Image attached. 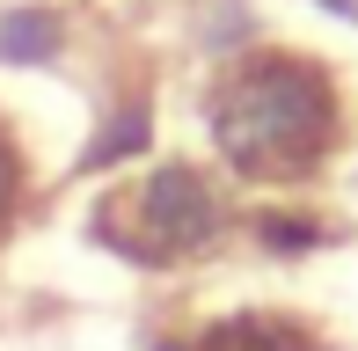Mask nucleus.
Wrapping results in <instances>:
<instances>
[{
	"mask_svg": "<svg viewBox=\"0 0 358 351\" xmlns=\"http://www.w3.org/2000/svg\"><path fill=\"white\" fill-rule=\"evenodd\" d=\"M344 139V88L322 59L256 44L213 88V147L241 183L292 190L315 169H329Z\"/></svg>",
	"mask_w": 358,
	"mask_h": 351,
	"instance_id": "f257e3e1",
	"label": "nucleus"
},
{
	"mask_svg": "<svg viewBox=\"0 0 358 351\" xmlns=\"http://www.w3.org/2000/svg\"><path fill=\"white\" fill-rule=\"evenodd\" d=\"M95 227H103V242L117 249L124 264H183V257H205V249L234 227V205H227L213 169L161 162V169L132 176V183L103 205Z\"/></svg>",
	"mask_w": 358,
	"mask_h": 351,
	"instance_id": "f03ea898",
	"label": "nucleus"
},
{
	"mask_svg": "<svg viewBox=\"0 0 358 351\" xmlns=\"http://www.w3.org/2000/svg\"><path fill=\"white\" fill-rule=\"evenodd\" d=\"M190 351H315L300 322H278V315H227V322L198 329Z\"/></svg>",
	"mask_w": 358,
	"mask_h": 351,
	"instance_id": "7ed1b4c3",
	"label": "nucleus"
},
{
	"mask_svg": "<svg viewBox=\"0 0 358 351\" xmlns=\"http://www.w3.org/2000/svg\"><path fill=\"white\" fill-rule=\"evenodd\" d=\"M66 44V22L52 8H8L0 15V66H44Z\"/></svg>",
	"mask_w": 358,
	"mask_h": 351,
	"instance_id": "20e7f679",
	"label": "nucleus"
},
{
	"mask_svg": "<svg viewBox=\"0 0 358 351\" xmlns=\"http://www.w3.org/2000/svg\"><path fill=\"white\" fill-rule=\"evenodd\" d=\"M146 132H154L146 103H117V117H110V124H103V139L88 147V169H117V162H139Z\"/></svg>",
	"mask_w": 358,
	"mask_h": 351,
	"instance_id": "39448f33",
	"label": "nucleus"
},
{
	"mask_svg": "<svg viewBox=\"0 0 358 351\" xmlns=\"http://www.w3.org/2000/svg\"><path fill=\"white\" fill-rule=\"evenodd\" d=\"M256 242L278 249V257H300V249L322 242V220L315 213H292V205H278V213H256Z\"/></svg>",
	"mask_w": 358,
	"mask_h": 351,
	"instance_id": "423d86ee",
	"label": "nucleus"
},
{
	"mask_svg": "<svg viewBox=\"0 0 358 351\" xmlns=\"http://www.w3.org/2000/svg\"><path fill=\"white\" fill-rule=\"evenodd\" d=\"M22 198H29V154H22V139H15V124L0 117V234L15 227Z\"/></svg>",
	"mask_w": 358,
	"mask_h": 351,
	"instance_id": "0eeeda50",
	"label": "nucleus"
}]
</instances>
